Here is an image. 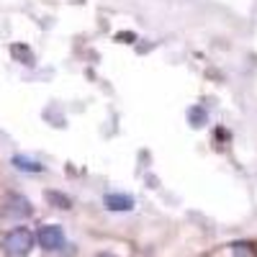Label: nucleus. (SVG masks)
<instances>
[{"label": "nucleus", "mask_w": 257, "mask_h": 257, "mask_svg": "<svg viewBox=\"0 0 257 257\" xmlns=\"http://www.w3.org/2000/svg\"><path fill=\"white\" fill-rule=\"evenodd\" d=\"M34 249V234L26 226H16L3 237L6 257H29Z\"/></svg>", "instance_id": "obj_1"}, {"label": "nucleus", "mask_w": 257, "mask_h": 257, "mask_svg": "<svg viewBox=\"0 0 257 257\" xmlns=\"http://www.w3.org/2000/svg\"><path fill=\"white\" fill-rule=\"evenodd\" d=\"M36 239H39L41 249H47V252H59V249L64 247V231H62V226H57V224H47V226L39 229Z\"/></svg>", "instance_id": "obj_2"}, {"label": "nucleus", "mask_w": 257, "mask_h": 257, "mask_svg": "<svg viewBox=\"0 0 257 257\" xmlns=\"http://www.w3.org/2000/svg\"><path fill=\"white\" fill-rule=\"evenodd\" d=\"M3 213L11 219H26V216H31V203H29V198L18 196V193H8L3 201Z\"/></svg>", "instance_id": "obj_3"}, {"label": "nucleus", "mask_w": 257, "mask_h": 257, "mask_svg": "<svg viewBox=\"0 0 257 257\" xmlns=\"http://www.w3.org/2000/svg\"><path fill=\"white\" fill-rule=\"evenodd\" d=\"M103 203L108 211H132L134 208V198L126 196V193H108L103 198Z\"/></svg>", "instance_id": "obj_4"}, {"label": "nucleus", "mask_w": 257, "mask_h": 257, "mask_svg": "<svg viewBox=\"0 0 257 257\" xmlns=\"http://www.w3.org/2000/svg\"><path fill=\"white\" fill-rule=\"evenodd\" d=\"M13 165H16L18 170H29V173H41V165H39V162H31V160H26V157H13Z\"/></svg>", "instance_id": "obj_5"}, {"label": "nucleus", "mask_w": 257, "mask_h": 257, "mask_svg": "<svg viewBox=\"0 0 257 257\" xmlns=\"http://www.w3.org/2000/svg\"><path fill=\"white\" fill-rule=\"evenodd\" d=\"M188 118L193 121V126H203V123H206V113H203V108H193V111H188Z\"/></svg>", "instance_id": "obj_6"}, {"label": "nucleus", "mask_w": 257, "mask_h": 257, "mask_svg": "<svg viewBox=\"0 0 257 257\" xmlns=\"http://www.w3.org/2000/svg\"><path fill=\"white\" fill-rule=\"evenodd\" d=\"M49 201H54L57 208H70V198L67 196H59V193H49Z\"/></svg>", "instance_id": "obj_7"}, {"label": "nucleus", "mask_w": 257, "mask_h": 257, "mask_svg": "<svg viewBox=\"0 0 257 257\" xmlns=\"http://www.w3.org/2000/svg\"><path fill=\"white\" fill-rule=\"evenodd\" d=\"M249 244H244V242H237V244H234L231 249H234V254H237V257H252V249H247Z\"/></svg>", "instance_id": "obj_8"}, {"label": "nucleus", "mask_w": 257, "mask_h": 257, "mask_svg": "<svg viewBox=\"0 0 257 257\" xmlns=\"http://www.w3.org/2000/svg\"><path fill=\"white\" fill-rule=\"evenodd\" d=\"M13 54H16V57H26V62L31 64V52H29V49H24V47H13Z\"/></svg>", "instance_id": "obj_9"}, {"label": "nucleus", "mask_w": 257, "mask_h": 257, "mask_svg": "<svg viewBox=\"0 0 257 257\" xmlns=\"http://www.w3.org/2000/svg\"><path fill=\"white\" fill-rule=\"evenodd\" d=\"M98 257H116V254H108V252H100Z\"/></svg>", "instance_id": "obj_10"}]
</instances>
